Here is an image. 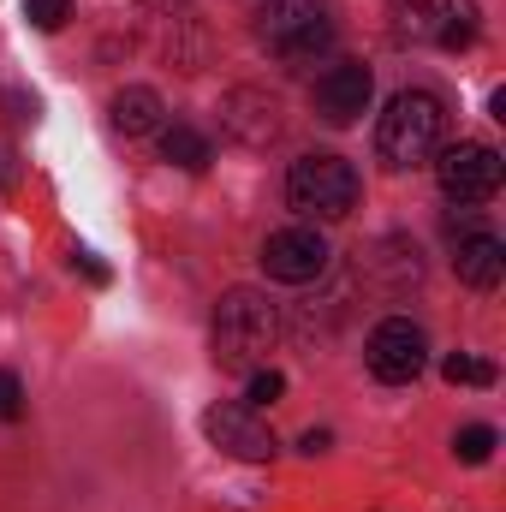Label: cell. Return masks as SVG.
Segmentation results:
<instances>
[{
    "label": "cell",
    "mask_w": 506,
    "mask_h": 512,
    "mask_svg": "<svg viewBox=\"0 0 506 512\" xmlns=\"http://www.w3.org/2000/svg\"><path fill=\"white\" fill-rule=\"evenodd\" d=\"M298 447L316 459V453H328V447H334V435H328V429H304V441H298Z\"/></svg>",
    "instance_id": "obj_21"
},
{
    "label": "cell",
    "mask_w": 506,
    "mask_h": 512,
    "mask_svg": "<svg viewBox=\"0 0 506 512\" xmlns=\"http://www.w3.org/2000/svg\"><path fill=\"white\" fill-rule=\"evenodd\" d=\"M161 155H167L173 167H185V173H203V167H209V137L197 126H179V120H173V126H161Z\"/></svg>",
    "instance_id": "obj_14"
},
{
    "label": "cell",
    "mask_w": 506,
    "mask_h": 512,
    "mask_svg": "<svg viewBox=\"0 0 506 512\" xmlns=\"http://www.w3.org/2000/svg\"><path fill=\"white\" fill-rule=\"evenodd\" d=\"M370 96H376V78H370L364 60H334V66L310 84V102H316V114H322L328 126L364 120V114H370Z\"/></svg>",
    "instance_id": "obj_8"
},
{
    "label": "cell",
    "mask_w": 506,
    "mask_h": 512,
    "mask_svg": "<svg viewBox=\"0 0 506 512\" xmlns=\"http://www.w3.org/2000/svg\"><path fill=\"white\" fill-rule=\"evenodd\" d=\"M453 274H459L471 292H495L506 280V245L495 233H465L459 251H453Z\"/></svg>",
    "instance_id": "obj_12"
},
{
    "label": "cell",
    "mask_w": 506,
    "mask_h": 512,
    "mask_svg": "<svg viewBox=\"0 0 506 512\" xmlns=\"http://www.w3.org/2000/svg\"><path fill=\"white\" fill-rule=\"evenodd\" d=\"M0 417H6V423H18V417H24V387H18L12 370H0Z\"/></svg>",
    "instance_id": "obj_18"
},
{
    "label": "cell",
    "mask_w": 506,
    "mask_h": 512,
    "mask_svg": "<svg viewBox=\"0 0 506 512\" xmlns=\"http://www.w3.org/2000/svg\"><path fill=\"white\" fill-rule=\"evenodd\" d=\"M114 131H126V137H149V131L161 126V96L149 90V84H126L120 96H114Z\"/></svg>",
    "instance_id": "obj_13"
},
{
    "label": "cell",
    "mask_w": 506,
    "mask_h": 512,
    "mask_svg": "<svg viewBox=\"0 0 506 512\" xmlns=\"http://www.w3.org/2000/svg\"><path fill=\"white\" fill-rule=\"evenodd\" d=\"M441 131H447V108H441L435 90H399V96L387 102V114L376 120V155L387 167L435 161Z\"/></svg>",
    "instance_id": "obj_1"
},
{
    "label": "cell",
    "mask_w": 506,
    "mask_h": 512,
    "mask_svg": "<svg viewBox=\"0 0 506 512\" xmlns=\"http://www.w3.org/2000/svg\"><path fill=\"white\" fill-rule=\"evenodd\" d=\"M435 179L453 203H489L501 191L506 167L489 143H447V149H435Z\"/></svg>",
    "instance_id": "obj_7"
},
{
    "label": "cell",
    "mask_w": 506,
    "mask_h": 512,
    "mask_svg": "<svg viewBox=\"0 0 506 512\" xmlns=\"http://www.w3.org/2000/svg\"><path fill=\"white\" fill-rule=\"evenodd\" d=\"M364 197V179L346 155H298L286 173V203L310 221H346Z\"/></svg>",
    "instance_id": "obj_3"
},
{
    "label": "cell",
    "mask_w": 506,
    "mask_h": 512,
    "mask_svg": "<svg viewBox=\"0 0 506 512\" xmlns=\"http://www.w3.org/2000/svg\"><path fill=\"white\" fill-rule=\"evenodd\" d=\"M256 42L268 54H280L286 66H304V60L334 48V24L316 0H268L256 18Z\"/></svg>",
    "instance_id": "obj_4"
},
{
    "label": "cell",
    "mask_w": 506,
    "mask_h": 512,
    "mask_svg": "<svg viewBox=\"0 0 506 512\" xmlns=\"http://www.w3.org/2000/svg\"><path fill=\"white\" fill-rule=\"evenodd\" d=\"M203 435H209L221 453L245 459V465L274 459V429L256 417L251 405H209V411H203Z\"/></svg>",
    "instance_id": "obj_10"
},
{
    "label": "cell",
    "mask_w": 506,
    "mask_h": 512,
    "mask_svg": "<svg viewBox=\"0 0 506 512\" xmlns=\"http://www.w3.org/2000/svg\"><path fill=\"white\" fill-rule=\"evenodd\" d=\"M6 102H12V114H18V120H36V108H42V102H36V96H24V90H12Z\"/></svg>",
    "instance_id": "obj_22"
},
{
    "label": "cell",
    "mask_w": 506,
    "mask_h": 512,
    "mask_svg": "<svg viewBox=\"0 0 506 512\" xmlns=\"http://www.w3.org/2000/svg\"><path fill=\"white\" fill-rule=\"evenodd\" d=\"M495 441H501V435H495L489 423H471V429L453 435V459H459V465H489V459H495Z\"/></svg>",
    "instance_id": "obj_15"
},
{
    "label": "cell",
    "mask_w": 506,
    "mask_h": 512,
    "mask_svg": "<svg viewBox=\"0 0 506 512\" xmlns=\"http://www.w3.org/2000/svg\"><path fill=\"white\" fill-rule=\"evenodd\" d=\"M441 376L453 387H495V364H483L471 352H453V358H441Z\"/></svg>",
    "instance_id": "obj_16"
},
{
    "label": "cell",
    "mask_w": 506,
    "mask_h": 512,
    "mask_svg": "<svg viewBox=\"0 0 506 512\" xmlns=\"http://www.w3.org/2000/svg\"><path fill=\"white\" fill-rule=\"evenodd\" d=\"M221 126L233 131L239 143H251V149H268L280 137V102L268 90H233L227 108H221Z\"/></svg>",
    "instance_id": "obj_11"
},
{
    "label": "cell",
    "mask_w": 506,
    "mask_h": 512,
    "mask_svg": "<svg viewBox=\"0 0 506 512\" xmlns=\"http://www.w3.org/2000/svg\"><path fill=\"white\" fill-rule=\"evenodd\" d=\"M328 239L316 227H286L262 245V268L268 280H286V286H304V280H322L328 274Z\"/></svg>",
    "instance_id": "obj_9"
},
{
    "label": "cell",
    "mask_w": 506,
    "mask_h": 512,
    "mask_svg": "<svg viewBox=\"0 0 506 512\" xmlns=\"http://www.w3.org/2000/svg\"><path fill=\"white\" fill-rule=\"evenodd\" d=\"M393 30L405 42H429V48H471L477 36V6L471 0H387Z\"/></svg>",
    "instance_id": "obj_5"
},
{
    "label": "cell",
    "mask_w": 506,
    "mask_h": 512,
    "mask_svg": "<svg viewBox=\"0 0 506 512\" xmlns=\"http://www.w3.org/2000/svg\"><path fill=\"white\" fill-rule=\"evenodd\" d=\"M72 268H78L90 286H108V280H114V274H108V262H102L96 251H72Z\"/></svg>",
    "instance_id": "obj_20"
},
{
    "label": "cell",
    "mask_w": 506,
    "mask_h": 512,
    "mask_svg": "<svg viewBox=\"0 0 506 512\" xmlns=\"http://www.w3.org/2000/svg\"><path fill=\"white\" fill-rule=\"evenodd\" d=\"M280 393H286V376L280 370H256L251 376V405H274Z\"/></svg>",
    "instance_id": "obj_19"
},
{
    "label": "cell",
    "mask_w": 506,
    "mask_h": 512,
    "mask_svg": "<svg viewBox=\"0 0 506 512\" xmlns=\"http://www.w3.org/2000/svg\"><path fill=\"white\" fill-rule=\"evenodd\" d=\"M274 334H280V316H274V304L256 286H233L215 304V364L221 370H251V364H262L268 346H274Z\"/></svg>",
    "instance_id": "obj_2"
},
{
    "label": "cell",
    "mask_w": 506,
    "mask_h": 512,
    "mask_svg": "<svg viewBox=\"0 0 506 512\" xmlns=\"http://www.w3.org/2000/svg\"><path fill=\"white\" fill-rule=\"evenodd\" d=\"M24 18H30L36 30H48V36H54V30L72 18V0H24Z\"/></svg>",
    "instance_id": "obj_17"
},
{
    "label": "cell",
    "mask_w": 506,
    "mask_h": 512,
    "mask_svg": "<svg viewBox=\"0 0 506 512\" xmlns=\"http://www.w3.org/2000/svg\"><path fill=\"white\" fill-rule=\"evenodd\" d=\"M364 364H370V376L387 387H405L423 376V364H429V334L411 322V316H387L370 328V346H364Z\"/></svg>",
    "instance_id": "obj_6"
}]
</instances>
